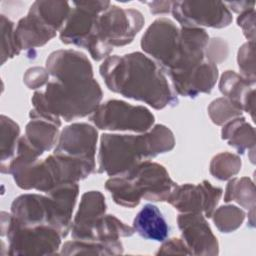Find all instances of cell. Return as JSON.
Masks as SVG:
<instances>
[{
	"mask_svg": "<svg viewBox=\"0 0 256 256\" xmlns=\"http://www.w3.org/2000/svg\"><path fill=\"white\" fill-rule=\"evenodd\" d=\"M46 69L52 79L44 91L33 94L30 118H42L60 127L62 119L69 122L90 116L100 105L103 92L84 53L56 50L48 56Z\"/></svg>",
	"mask_w": 256,
	"mask_h": 256,
	"instance_id": "6da1fadb",
	"label": "cell"
},
{
	"mask_svg": "<svg viewBox=\"0 0 256 256\" xmlns=\"http://www.w3.org/2000/svg\"><path fill=\"white\" fill-rule=\"evenodd\" d=\"M107 88L156 110L178 104V97L156 62L141 52L108 56L99 67Z\"/></svg>",
	"mask_w": 256,
	"mask_h": 256,
	"instance_id": "7a4b0ae2",
	"label": "cell"
},
{
	"mask_svg": "<svg viewBox=\"0 0 256 256\" xmlns=\"http://www.w3.org/2000/svg\"><path fill=\"white\" fill-rule=\"evenodd\" d=\"M208 41L205 29L178 28L172 20L164 19L148 31L143 49L173 83L205 60Z\"/></svg>",
	"mask_w": 256,
	"mask_h": 256,
	"instance_id": "3957f363",
	"label": "cell"
},
{
	"mask_svg": "<svg viewBox=\"0 0 256 256\" xmlns=\"http://www.w3.org/2000/svg\"><path fill=\"white\" fill-rule=\"evenodd\" d=\"M174 146V134L163 124H156L139 135L105 133L100 138L98 173L111 177L124 174L144 160L171 151Z\"/></svg>",
	"mask_w": 256,
	"mask_h": 256,
	"instance_id": "277c9868",
	"label": "cell"
},
{
	"mask_svg": "<svg viewBox=\"0 0 256 256\" xmlns=\"http://www.w3.org/2000/svg\"><path fill=\"white\" fill-rule=\"evenodd\" d=\"M177 184L161 164L144 160L124 174L113 176L105 183L113 201L134 208L143 198L147 201H167Z\"/></svg>",
	"mask_w": 256,
	"mask_h": 256,
	"instance_id": "5b68a950",
	"label": "cell"
},
{
	"mask_svg": "<svg viewBox=\"0 0 256 256\" xmlns=\"http://www.w3.org/2000/svg\"><path fill=\"white\" fill-rule=\"evenodd\" d=\"M96 162L53 153L43 160L19 164L8 169L23 190L49 192L64 183H78L95 172Z\"/></svg>",
	"mask_w": 256,
	"mask_h": 256,
	"instance_id": "8992f818",
	"label": "cell"
},
{
	"mask_svg": "<svg viewBox=\"0 0 256 256\" xmlns=\"http://www.w3.org/2000/svg\"><path fill=\"white\" fill-rule=\"evenodd\" d=\"M144 22L139 10L111 4L95 19L84 49L96 61L106 59L114 47L130 44L143 28Z\"/></svg>",
	"mask_w": 256,
	"mask_h": 256,
	"instance_id": "52a82bcc",
	"label": "cell"
},
{
	"mask_svg": "<svg viewBox=\"0 0 256 256\" xmlns=\"http://www.w3.org/2000/svg\"><path fill=\"white\" fill-rule=\"evenodd\" d=\"M1 235L7 236L9 255H54L63 238L49 225L23 227L11 219V214L1 212Z\"/></svg>",
	"mask_w": 256,
	"mask_h": 256,
	"instance_id": "ba28073f",
	"label": "cell"
},
{
	"mask_svg": "<svg viewBox=\"0 0 256 256\" xmlns=\"http://www.w3.org/2000/svg\"><path fill=\"white\" fill-rule=\"evenodd\" d=\"M89 120L101 130L144 133L152 128L155 117L145 106L112 99L100 104Z\"/></svg>",
	"mask_w": 256,
	"mask_h": 256,
	"instance_id": "9c48e42d",
	"label": "cell"
},
{
	"mask_svg": "<svg viewBox=\"0 0 256 256\" xmlns=\"http://www.w3.org/2000/svg\"><path fill=\"white\" fill-rule=\"evenodd\" d=\"M171 13L181 27L224 28L233 20L221 1H172Z\"/></svg>",
	"mask_w": 256,
	"mask_h": 256,
	"instance_id": "30bf717a",
	"label": "cell"
},
{
	"mask_svg": "<svg viewBox=\"0 0 256 256\" xmlns=\"http://www.w3.org/2000/svg\"><path fill=\"white\" fill-rule=\"evenodd\" d=\"M222 193V188L213 186L206 180L196 185L177 184L167 202L181 213H202L206 218H211Z\"/></svg>",
	"mask_w": 256,
	"mask_h": 256,
	"instance_id": "8fae6325",
	"label": "cell"
},
{
	"mask_svg": "<svg viewBox=\"0 0 256 256\" xmlns=\"http://www.w3.org/2000/svg\"><path fill=\"white\" fill-rule=\"evenodd\" d=\"M111 5L110 1H73L70 15L60 30V40L67 45H75L81 48L91 34L97 16Z\"/></svg>",
	"mask_w": 256,
	"mask_h": 256,
	"instance_id": "7c38bea8",
	"label": "cell"
},
{
	"mask_svg": "<svg viewBox=\"0 0 256 256\" xmlns=\"http://www.w3.org/2000/svg\"><path fill=\"white\" fill-rule=\"evenodd\" d=\"M177 223L182 240L192 255H218L219 244L217 238L202 213H182L178 215Z\"/></svg>",
	"mask_w": 256,
	"mask_h": 256,
	"instance_id": "4fadbf2b",
	"label": "cell"
},
{
	"mask_svg": "<svg viewBox=\"0 0 256 256\" xmlns=\"http://www.w3.org/2000/svg\"><path fill=\"white\" fill-rule=\"evenodd\" d=\"M10 214L12 221L23 227L49 225L55 228L54 204L49 195L22 194L13 200Z\"/></svg>",
	"mask_w": 256,
	"mask_h": 256,
	"instance_id": "5bb4252c",
	"label": "cell"
},
{
	"mask_svg": "<svg viewBox=\"0 0 256 256\" xmlns=\"http://www.w3.org/2000/svg\"><path fill=\"white\" fill-rule=\"evenodd\" d=\"M98 133L87 123H73L60 132L55 154L95 162Z\"/></svg>",
	"mask_w": 256,
	"mask_h": 256,
	"instance_id": "9a60e30c",
	"label": "cell"
},
{
	"mask_svg": "<svg viewBox=\"0 0 256 256\" xmlns=\"http://www.w3.org/2000/svg\"><path fill=\"white\" fill-rule=\"evenodd\" d=\"M135 233L134 228L123 223L114 215L99 216L81 230L71 233L75 240L84 241H117L121 237H130Z\"/></svg>",
	"mask_w": 256,
	"mask_h": 256,
	"instance_id": "2e32d148",
	"label": "cell"
},
{
	"mask_svg": "<svg viewBox=\"0 0 256 256\" xmlns=\"http://www.w3.org/2000/svg\"><path fill=\"white\" fill-rule=\"evenodd\" d=\"M217 65L206 59L190 73L171 83L174 92L184 97L195 98L202 93H210L218 79Z\"/></svg>",
	"mask_w": 256,
	"mask_h": 256,
	"instance_id": "e0dca14e",
	"label": "cell"
},
{
	"mask_svg": "<svg viewBox=\"0 0 256 256\" xmlns=\"http://www.w3.org/2000/svg\"><path fill=\"white\" fill-rule=\"evenodd\" d=\"M54 204L55 228L62 237H66L72 226V214L79 194L77 183H64L46 193Z\"/></svg>",
	"mask_w": 256,
	"mask_h": 256,
	"instance_id": "ac0fdd59",
	"label": "cell"
},
{
	"mask_svg": "<svg viewBox=\"0 0 256 256\" xmlns=\"http://www.w3.org/2000/svg\"><path fill=\"white\" fill-rule=\"evenodd\" d=\"M253 86L254 84L231 70L225 71L219 81L220 92L226 98L239 104L243 111L249 113L254 121L255 89Z\"/></svg>",
	"mask_w": 256,
	"mask_h": 256,
	"instance_id": "d6986e66",
	"label": "cell"
},
{
	"mask_svg": "<svg viewBox=\"0 0 256 256\" xmlns=\"http://www.w3.org/2000/svg\"><path fill=\"white\" fill-rule=\"evenodd\" d=\"M134 231L142 238L163 242L169 235V226L161 211L153 204H145L133 220Z\"/></svg>",
	"mask_w": 256,
	"mask_h": 256,
	"instance_id": "ffe728a7",
	"label": "cell"
},
{
	"mask_svg": "<svg viewBox=\"0 0 256 256\" xmlns=\"http://www.w3.org/2000/svg\"><path fill=\"white\" fill-rule=\"evenodd\" d=\"M67 1H35L30 6L28 14L40 25L53 34L61 30L71 12Z\"/></svg>",
	"mask_w": 256,
	"mask_h": 256,
	"instance_id": "44dd1931",
	"label": "cell"
},
{
	"mask_svg": "<svg viewBox=\"0 0 256 256\" xmlns=\"http://www.w3.org/2000/svg\"><path fill=\"white\" fill-rule=\"evenodd\" d=\"M221 138L234 147L239 154H244L248 150L250 160L254 163L255 155V129L243 116L236 117L223 125Z\"/></svg>",
	"mask_w": 256,
	"mask_h": 256,
	"instance_id": "7402d4cb",
	"label": "cell"
},
{
	"mask_svg": "<svg viewBox=\"0 0 256 256\" xmlns=\"http://www.w3.org/2000/svg\"><path fill=\"white\" fill-rule=\"evenodd\" d=\"M30 119L26 125L24 137L35 150L43 155L57 144L59 126L42 118Z\"/></svg>",
	"mask_w": 256,
	"mask_h": 256,
	"instance_id": "603a6c76",
	"label": "cell"
},
{
	"mask_svg": "<svg viewBox=\"0 0 256 256\" xmlns=\"http://www.w3.org/2000/svg\"><path fill=\"white\" fill-rule=\"evenodd\" d=\"M15 36L20 50L41 47L56 35L44 29L30 15L21 18L15 27Z\"/></svg>",
	"mask_w": 256,
	"mask_h": 256,
	"instance_id": "cb8c5ba5",
	"label": "cell"
},
{
	"mask_svg": "<svg viewBox=\"0 0 256 256\" xmlns=\"http://www.w3.org/2000/svg\"><path fill=\"white\" fill-rule=\"evenodd\" d=\"M106 213L105 197L100 191H88L81 196L76 215L72 221L71 233L77 232L93 220Z\"/></svg>",
	"mask_w": 256,
	"mask_h": 256,
	"instance_id": "d4e9b609",
	"label": "cell"
},
{
	"mask_svg": "<svg viewBox=\"0 0 256 256\" xmlns=\"http://www.w3.org/2000/svg\"><path fill=\"white\" fill-rule=\"evenodd\" d=\"M123 253V244L120 240L101 242L72 240L65 242L61 248V255H118Z\"/></svg>",
	"mask_w": 256,
	"mask_h": 256,
	"instance_id": "484cf974",
	"label": "cell"
},
{
	"mask_svg": "<svg viewBox=\"0 0 256 256\" xmlns=\"http://www.w3.org/2000/svg\"><path fill=\"white\" fill-rule=\"evenodd\" d=\"M255 187L249 177L231 179L225 189L224 201H236L249 211H255Z\"/></svg>",
	"mask_w": 256,
	"mask_h": 256,
	"instance_id": "4316f807",
	"label": "cell"
},
{
	"mask_svg": "<svg viewBox=\"0 0 256 256\" xmlns=\"http://www.w3.org/2000/svg\"><path fill=\"white\" fill-rule=\"evenodd\" d=\"M1 140H0V152H1V167L7 165L16 154L17 145L19 141L20 128L19 125L11 118L1 115Z\"/></svg>",
	"mask_w": 256,
	"mask_h": 256,
	"instance_id": "83f0119b",
	"label": "cell"
},
{
	"mask_svg": "<svg viewBox=\"0 0 256 256\" xmlns=\"http://www.w3.org/2000/svg\"><path fill=\"white\" fill-rule=\"evenodd\" d=\"M241 159L237 154L221 152L210 162V174L218 180L225 181L237 175L241 169Z\"/></svg>",
	"mask_w": 256,
	"mask_h": 256,
	"instance_id": "f1b7e54d",
	"label": "cell"
},
{
	"mask_svg": "<svg viewBox=\"0 0 256 256\" xmlns=\"http://www.w3.org/2000/svg\"><path fill=\"white\" fill-rule=\"evenodd\" d=\"M243 209L235 205H223L215 209L212 218L217 229L222 233H230L237 230L245 219Z\"/></svg>",
	"mask_w": 256,
	"mask_h": 256,
	"instance_id": "f546056e",
	"label": "cell"
},
{
	"mask_svg": "<svg viewBox=\"0 0 256 256\" xmlns=\"http://www.w3.org/2000/svg\"><path fill=\"white\" fill-rule=\"evenodd\" d=\"M242 107L226 97L213 100L208 106V114L216 125H224L230 120L242 116Z\"/></svg>",
	"mask_w": 256,
	"mask_h": 256,
	"instance_id": "4dcf8cb0",
	"label": "cell"
},
{
	"mask_svg": "<svg viewBox=\"0 0 256 256\" xmlns=\"http://www.w3.org/2000/svg\"><path fill=\"white\" fill-rule=\"evenodd\" d=\"M0 23L2 35L1 65H3L7 60L18 55L21 52V50L17 45L14 23L5 15H1Z\"/></svg>",
	"mask_w": 256,
	"mask_h": 256,
	"instance_id": "1f68e13d",
	"label": "cell"
},
{
	"mask_svg": "<svg viewBox=\"0 0 256 256\" xmlns=\"http://www.w3.org/2000/svg\"><path fill=\"white\" fill-rule=\"evenodd\" d=\"M237 63L241 76L250 83L255 84V62H254V42L244 43L238 50Z\"/></svg>",
	"mask_w": 256,
	"mask_h": 256,
	"instance_id": "d6a6232c",
	"label": "cell"
},
{
	"mask_svg": "<svg viewBox=\"0 0 256 256\" xmlns=\"http://www.w3.org/2000/svg\"><path fill=\"white\" fill-rule=\"evenodd\" d=\"M229 54L228 43L219 37L209 39L205 48V59L211 63L218 64L226 60Z\"/></svg>",
	"mask_w": 256,
	"mask_h": 256,
	"instance_id": "836d02e7",
	"label": "cell"
},
{
	"mask_svg": "<svg viewBox=\"0 0 256 256\" xmlns=\"http://www.w3.org/2000/svg\"><path fill=\"white\" fill-rule=\"evenodd\" d=\"M49 76L50 74L46 68L32 67L25 72L23 81L29 89L35 90L47 84L49 82Z\"/></svg>",
	"mask_w": 256,
	"mask_h": 256,
	"instance_id": "e575fe53",
	"label": "cell"
},
{
	"mask_svg": "<svg viewBox=\"0 0 256 256\" xmlns=\"http://www.w3.org/2000/svg\"><path fill=\"white\" fill-rule=\"evenodd\" d=\"M237 25L241 27L244 36L250 42L255 40V9L251 8L239 14Z\"/></svg>",
	"mask_w": 256,
	"mask_h": 256,
	"instance_id": "d590c367",
	"label": "cell"
},
{
	"mask_svg": "<svg viewBox=\"0 0 256 256\" xmlns=\"http://www.w3.org/2000/svg\"><path fill=\"white\" fill-rule=\"evenodd\" d=\"M157 255L159 254H186L192 255L191 251L185 244L182 239L172 238L169 240L163 241L162 245L159 247L158 251L156 252Z\"/></svg>",
	"mask_w": 256,
	"mask_h": 256,
	"instance_id": "8d00e7d4",
	"label": "cell"
},
{
	"mask_svg": "<svg viewBox=\"0 0 256 256\" xmlns=\"http://www.w3.org/2000/svg\"><path fill=\"white\" fill-rule=\"evenodd\" d=\"M146 4L149 6L150 12L154 15L166 14L171 12L172 1H152V2H146Z\"/></svg>",
	"mask_w": 256,
	"mask_h": 256,
	"instance_id": "74e56055",
	"label": "cell"
},
{
	"mask_svg": "<svg viewBox=\"0 0 256 256\" xmlns=\"http://www.w3.org/2000/svg\"><path fill=\"white\" fill-rule=\"evenodd\" d=\"M228 9L233 10L236 13H242L246 10L254 8L255 2L254 1H233V2H224Z\"/></svg>",
	"mask_w": 256,
	"mask_h": 256,
	"instance_id": "f35d334b",
	"label": "cell"
}]
</instances>
